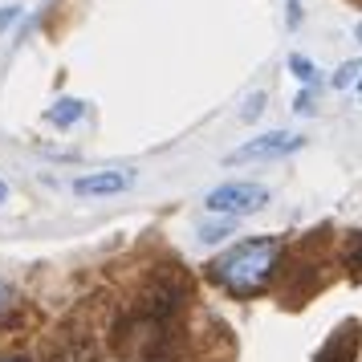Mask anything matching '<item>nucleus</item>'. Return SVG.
<instances>
[{
  "label": "nucleus",
  "instance_id": "nucleus-5",
  "mask_svg": "<svg viewBox=\"0 0 362 362\" xmlns=\"http://www.w3.org/2000/svg\"><path fill=\"white\" fill-rule=\"evenodd\" d=\"M354 346H358V326L350 322V326H342L334 338H329V346L317 350V358L313 362H350L354 358Z\"/></svg>",
  "mask_w": 362,
  "mask_h": 362
},
{
  "label": "nucleus",
  "instance_id": "nucleus-11",
  "mask_svg": "<svg viewBox=\"0 0 362 362\" xmlns=\"http://www.w3.org/2000/svg\"><path fill=\"white\" fill-rule=\"evenodd\" d=\"M261 110H264V94H252V98H248V106H245V118L252 122V118H261Z\"/></svg>",
  "mask_w": 362,
  "mask_h": 362
},
{
  "label": "nucleus",
  "instance_id": "nucleus-12",
  "mask_svg": "<svg viewBox=\"0 0 362 362\" xmlns=\"http://www.w3.org/2000/svg\"><path fill=\"white\" fill-rule=\"evenodd\" d=\"M293 110H297V115H313V90H301V94H297Z\"/></svg>",
  "mask_w": 362,
  "mask_h": 362
},
{
  "label": "nucleus",
  "instance_id": "nucleus-1",
  "mask_svg": "<svg viewBox=\"0 0 362 362\" xmlns=\"http://www.w3.org/2000/svg\"><path fill=\"white\" fill-rule=\"evenodd\" d=\"M281 257V240L277 236H261V240H245V245L228 248L220 261L212 264V281L224 285L228 293L248 297V293H261L273 269H277Z\"/></svg>",
  "mask_w": 362,
  "mask_h": 362
},
{
  "label": "nucleus",
  "instance_id": "nucleus-6",
  "mask_svg": "<svg viewBox=\"0 0 362 362\" xmlns=\"http://www.w3.org/2000/svg\"><path fill=\"white\" fill-rule=\"evenodd\" d=\"M82 115H86V102L82 98H57L45 118H49L53 127H62V131H66V127H74V122H82Z\"/></svg>",
  "mask_w": 362,
  "mask_h": 362
},
{
  "label": "nucleus",
  "instance_id": "nucleus-9",
  "mask_svg": "<svg viewBox=\"0 0 362 362\" xmlns=\"http://www.w3.org/2000/svg\"><path fill=\"white\" fill-rule=\"evenodd\" d=\"M53 362H94V350H90L86 342H69L66 350L53 354Z\"/></svg>",
  "mask_w": 362,
  "mask_h": 362
},
{
  "label": "nucleus",
  "instance_id": "nucleus-15",
  "mask_svg": "<svg viewBox=\"0 0 362 362\" xmlns=\"http://www.w3.org/2000/svg\"><path fill=\"white\" fill-rule=\"evenodd\" d=\"M4 305H8V285L0 281V310H4Z\"/></svg>",
  "mask_w": 362,
  "mask_h": 362
},
{
  "label": "nucleus",
  "instance_id": "nucleus-2",
  "mask_svg": "<svg viewBox=\"0 0 362 362\" xmlns=\"http://www.w3.org/2000/svg\"><path fill=\"white\" fill-rule=\"evenodd\" d=\"M269 204V187L264 183H220V187H212L208 192V199H204V208L216 216H245V212H257V208H264Z\"/></svg>",
  "mask_w": 362,
  "mask_h": 362
},
{
  "label": "nucleus",
  "instance_id": "nucleus-8",
  "mask_svg": "<svg viewBox=\"0 0 362 362\" xmlns=\"http://www.w3.org/2000/svg\"><path fill=\"white\" fill-rule=\"evenodd\" d=\"M289 69H293L297 78L305 82V90H313V86H317V69H313V62L305 57V53H289Z\"/></svg>",
  "mask_w": 362,
  "mask_h": 362
},
{
  "label": "nucleus",
  "instance_id": "nucleus-13",
  "mask_svg": "<svg viewBox=\"0 0 362 362\" xmlns=\"http://www.w3.org/2000/svg\"><path fill=\"white\" fill-rule=\"evenodd\" d=\"M17 17H21L17 4H4V8H0V33H4V29H8V25H13Z\"/></svg>",
  "mask_w": 362,
  "mask_h": 362
},
{
  "label": "nucleus",
  "instance_id": "nucleus-4",
  "mask_svg": "<svg viewBox=\"0 0 362 362\" xmlns=\"http://www.w3.org/2000/svg\"><path fill=\"white\" fill-rule=\"evenodd\" d=\"M134 183L131 171H94V175H82L74 180V192L78 196H118Z\"/></svg>",
  "mask_w": 362,
  "mask_h": 362
},
{
  "label": "nucleus",
  "instance_id": "nucleus-18",
  "mask_svg": "<svg viewBox=\"0 0 362 362\" xmlns=\"http://www.w3.org/2000/svg\"><path fill=\"white\" fill-rule=\"evenodd\" d=\"M358 41H362V25H358Z\"/></svg>",
  "mask_w": 362,
  "mask_h": 362
},
{
  "label": "nucleus",
  "instance_id": "nucleus-16",
  "mask_svg": "<svg viewBox=\"0 0 362 362\" xmlns=\"http://www.w3.org/2000/svg\"><path fill=\"white\" fill-rule=\"evenodd\" d=\"M4 199H8V187H4V180H0V204H4Z\"/></svg>",
  "mask_w": 362,
  "mask_h": 362
},
{
  "label": "nucleus",
  "instance_id": "nucleus-17",
  "mask_svg": "<svg viewBox=\"0 0 362 362\" xmlns=\"http://www.w3.org/2000/svg\"><path fill=\"white\" fill-rule=\"evenodd\" d=\"M4 362H29V358H4Z\"/></svg>",
  "mask_w": 362,
  "mask_h": 362
},
{
  "label": "nucleus",
  "instance_id": "nucleus-3",
  "mask_svg": "<svg viewBox=\"0 0 362 362\" xmlns=\"http://www.w3.org/2000/svg\"><path fill=\"white\" fill-rule=\"evenodd\" d=\"M305 147L301 134H285V131H269L261 139H252L245 147H236L228 155V163H248V159H281V155H293V151Z\"/></svg>",
  "mask_w": 362,
  "mask_h": 362
},
{
  "label": "nucleus",
  "instance_id": "nucleus-14",
  "mask_svg": "<svg viewBox=\"0 0 362 362\" xmlns=\"http://www.w3.org/2000/svg\"><path fill=\"white\" fill-rule=\"evenodd\" d=\"M350 264L358 269V277H362V232L354 236V245H350Z\"/></svg>",
  "mask_w": 362,
  "mask_h": 362
},
{
  "label": "nucleus",
  "instance_id": "nucleus-10",
  "mask_svg": "<svg viewBox=\"0 0 362 362\" xmlns=\"http://www.w3.org/2000/svg\"><path fill=\"white\" fill-rule=\"evenodd\" d=\"M358 62H346V66L342 69H338V74H334V86H338V90H342V86H350V82H354V78H358Z\"/></svg>",
  "mask_w": 362,
  "mask_h": 362
},
{
  "label": "nucleus",
  "instance_id": "nucleus-7",
  "mask_svg": "<svg viewBox=\"0 0 362 362\" xmlns=\"http://www.w3.org/2000/svg\"><path fill=\"white\" fill-rule=\"evenodd\" d=\"M232 228H236L232 216H224L220 224H199V245H220L224 236H232Z\"/></svg>",
  "mask_w": 362,
  "mask_h": 362
},
{
  "label": "nucleus",
  "instance_id": "nucleus-19",
  "mask_svg": "<svg viewBox=\"0 0 362 362\" xmlns=\"http://www.w3.org/2000/svg\"><path fill=\"white\" fill-rule=\"evenodd\" d=\"M358 98H362V86H358Z\"/></svg>",
  "mask_w": 362,
  "mask_h": 362
}]
</instances>
